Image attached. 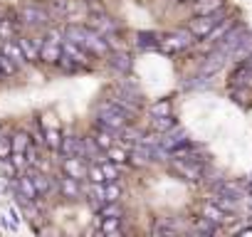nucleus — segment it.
<instances>
[{"label":"nucleus","mask_w":252,"mask_h":237,"mask_svg":"<svg viewBox=\"0 0 252 237\" xmlns=\"http://www.w3.org/2000/svg\"><path fill=\"white\" fill-rule=\"evenodd\" d=\"M0 77H3V69H0Z\"/></svg>","instance_id":"nucleus-49"},{"label":"nucleus","mask_w":252,"mask_h":237,"mask_svg":"<svg viewBox=\"0 0 252 237\" xmlns=\"http://www.w3.org/2000/svg\"><path fill=\"white\" fill-rule=\"evenodd\" d=\"M240 235H252V227H242V230H237Z\"/></svg>","instance_id":"nucleus-44"},{"label":"nucleus","mask_w":252,"mask_h":237,"mask_svg":"<svg viewBox=\"0 0 252 237\" xmlns=\"http://www.w3.org/2000/svg\"><path fill=\"white\" fill-rule=\"evenodd\" d=\"M154 235H176V227L168 217H158L154 225Z\"/></svg>","instance_id":"nucleus-28"},{"label":"nucleus","mask_w":252,"mask_h":237,"mask_svg":"<svg viewBox=\"0 0 252 237\" xmlns=\"http://www.w3.org/2000/svg\"><path fill=\"white\" fill-rule=\"evenodd\" d=\"M151 126H154V131L166 134V131L176 129V118H173V114H171V116H154V118H151Z\"/></svg>","instance_id":"nucleus-21"},{"label":"nucleus","mask_w":252,"mask_h":237,"mask_svg":"<svg viewBox=\"0 0 252 237\" xmlns=\"http://www.w3.org/2000/svg\"><path fill=\"white\" fill-rule=\"evenodd\" d=\"M203 215H205V217H210V220H213V222H218V225H222V222H227V220H230V217H227V210H222V207H220L218 203H213V200H210V203H205Z\"/></svg>","instance_id":"nucleus-18"},{"label":"nucleus","mask_w":252,"mask_h":237,"mask_svg":"<svg viewBox=\"0 0 252 237\" xmlns=\"http://www.w3.org/2000/svg\"><path fill=\"white\" fill-rule=\"evenodd\" d=\"M247 203H250V205H252V195H250V198H247Z\"/></svg>","instance_id":"nucleus-47"},{"label":"nucleus","mask_w":252,"mask_h":237,"mask_svg":"<svg viewBox=\"0 0 252 237\" xmlns=\"http://www.w3.org/2000/svg\"><path fill=\"white\" fill-rule=\"evenodd\" d=\"M106 57H109V64H111L114 69H119L121 74H129V72H131V67H134V62H131V55H129V52H109Z\"/></svg>","instance_id":"nucleus-13"},{"label":"nucleus","mask_w":252,"mask_h":237,"mask_svg":"<svg viewBox=\"0 0 252 237\" xmlns=\"http://www.w3.org/2000/svg\"><path fill=\"white\" fill-rule=\"evenodd\" d=\"M15 188H18V190H20V193H23V195H28V198H30V200H35V198H37V195H40V193H37V188H35V183H32V178H30V176H28V178H18V180H15Z\"/></svg>","instance_id":"nucleus-23"},{"label":"nucleus","mask_w":252,"mask_h":237,"mask_svg":"<svg viewBox=\"0 0 252 237\" xmlns=\"http://www.w3.org/2000/svg\"><path fill=\"white\" fill-rule=\"evenodd\" d=\"M47 146H50V148H60V146H62L57 131H47Z\"/></svg>","instance_id":"nucleus-40"},{"label":"nucleus","mask_w":252,"mask_h":237,"mask_svg":"<svg viewBox=\"0 0 252 237\" xmlns=\"http://www.w3.org/2000/svg\"><path fill=\"white\" fill-rule=\"evenodd\" d=\"M30 178H32V183H35V188H37V193H40V195L50 190V180H47V176H42V173H35V171H30Z\"/></svg>","instance_id":"nucleus-31"},{"label":"nucleus","mask_w":252,"mask_h":237,"mask_svg":"<svg viewBox=\"0 0 252 237\" xmlns=\"http://www.w3.org/2000/svg\"><path fill=\"white\" fill-rule=\"evenodd\" d=\"M126 118H129V116H126V114H124V111H121L111 99L101 101V104H99V109H96V121H101V124H104L106 129H111L114 134L124 129Z\"/></svg>","instance_id":"nucleus-1"},{"label":"nucleus","mask_w":252,"mask_h":237,"mask_svg":"<svg viewBox=\"0 0 252 237\" xmlns=\"http://www.w3.org/2000/svg\"><path fill=\"white\" fill-rule=\"evenodd\" d=\"M60 195L62 198H69V200H77L82 198V185H79V178H72V176H64L60 178Z\"/></svg>","instance_id":"nucleus-11"},{"label":"nucleus","mask_w":252,"mask_h":237,"mask_svg":"<svg viewBox=\"0 0 252 237\" xmlns=\"http://www.w3.org/2000/svg\"><path fill=\"white\" fill-rule=\"evenodd\" d=\"M222 5H225V0H195L193 10H195V15H213V13L222 10Z\"/></svg>","instance_id":"nucleus-15"},{"label":"nucleus","mask_w":252,"mask_h":237,"mask_svg":"<svg viewBox=\"0 0 252 237\" xmlns=\"http://www.w3.org/2000/svg\"><path fill=\"white\" fill-rule=\"evenodd\" d=\"M232 28H235V23H232L230 18H225V20H220V23H218V25L210 30V35H208L205 40H208L210 45H218V42H220V40H222V37H225V35L232 30Z\"/></svg>","instance_id":"nucleus-16"},{"label":"nucleus","mask_w":252,"mask_h":237,"mask_svg":"<svg viewBox=\"0 0 252 237\" xmlns=\"http://www.w3.org/2000/svg\"><path fill=\"white\" fill-rule=\"evenodd\" d=\"M60 151L64 156H77V158H87V141L84 139H77V136H67L62 139V146Z\"/></svg>","instance_id":"nucleus-7"},{"label":"nucleus","mask_w":252,"mask_h":237,"mask_svg":"<svg viewBox=\"0 0 252 237\" xmlns=\"http://www.w3.org/2000/svg\"><path fill=\"white\" fill-rule=\"evenodd\" d=\"M168 166H171V171L178 176V178H183V180H188V183H198L200 178H203V163H198V161H193V158H183V156H171V161H168Z\"/></svg>","instance_id":"nucleus-2"},{"label":"nucleus","mask_w":252,"mask_h":237,"mask_svg":"<svg viewBox=\"0 0 252 237\" xmlns=\"http://www.w3.org/2000/svg\"><path fill=\"white\" fill-rule=\"evenodd\" d=\"M3 136H5V134H3V126H0V139H3Z\"/></svg>","instance_id":"nucleus-46"},{"label":"nucleus","mask_w":252,"mask_h":237,"mask_svg":"<svg viewBox=\"0 0 252 237\" xmlns=\"http://www.w3.org/2000/svg\"><path fill=\"white\" fill-rule=\"evenodd\" d=\"M64 55H67L69 59H74L79 67H87V64H89V55H92V52H87L84 47H79V45H74L72 40H67V42H64Z\"/></svg>","instance_id":"nucleus-14"},{"label":"nucleus","mask_w":252,"mask_h":237,"mask_svg":"<svg viewBox=\"0 0 252 237\" xmlns=\"http://www.w3.org/2000/svg\"><path fill=\"white\" fill-rule=\"evenodd\" d=\"M3 55H8L10 59H15L18 64H25L28 62V55H25V50L20 47V42L18 45H13V42H5V47H3Z\"/></svg>","instance_id":"nucleus-22"},{"label":"nucleus","mask_w":252,"mask_h":237,"mask_svg":"<svg viewBox=\"0 0 252 237\" xmlns=\"http://www.w3.org/2000/svg\"><path fill=\"white\" fill-rule=\"evenodd\" d=\"M101 235H119L121 232V227H119V217H104V222H101V230H99Z\"/></svg>","instance_id":"nucleus-33"},{"label":"nucleus","mask_w":252,"mask_h":237,"mask_svg":"<svg viewBox=\"0 0 252 237\" xmlns=\"http://www.w3.org/2000/svg\"><path fill=\"white\" fill-rule=\"evenodd\" d=\"M186 141H188V134H186L181 126H176V129L161 134V146H163L166 151H176V148H178L181 144H186Z\"/></svg>","instance_id":"nucleus-10"},{"label":"nucleus","mask_w":252,"mask_h":237,"mask_svg":"<svg viewBox=\"0 0 252 237\" xmlns=\"http://www.w3.org/2000/svg\"><path fill=\"white\" fill-rule=\"evenodd\" d=\"M139 45L146 50V47H151V50H156V47H161V40H158V35H154V32H139Z\"/></svg>","instance_id":"nucleus-29"},{"label":"nucleus","mask_w":252,"mask_h":237,"mask_svg":"<svg viewBox=\"0 0 252 237\" xmlns=\"http://www.w3.org/2000/svg\"><path fill=\"white\" fill-rule=\"evenodd\" d=\"M89 28H94L96 32L106 35V32H111L116 25H114L111 18H106V15H101V13H92V18H89Z\"/></svg>","instance_id":"nucleus-17"},{"label":"nucleus","mask_w":252,"mask_h":237,"mask_svg":"<svg viewBox=\"0 0 252 237\" xmlns=\"http://www.w3.org/2000/svg\"><path fill=\"white\" fill-rule=\"evenodd\" d=\"M8 215H10V217H13V225H15V227H18V222H20V217H18V212H15V210H13V207H8Z\"/></svg>","instance_id":"nucleus-43"},{"label":"nucleus","mask_w":252,"mask_h":237,"mask_svg":"<svg viewBox=\"0 0 252 237\" xmlns=\"http://www.w3.org/2000/svg\"><path fill=\"white\" fill-rule=\"evenodd\" d=\"M62 55H64V47H62V42H60V32H55V30H52V32L47 35V40L42 42L40 59H42V62H47V64H60Z\"/></svg>","instance_id":"nucleus-4"},{"label":"nucleus","mask_w":252,"mask_h":237,"mask_svg":"<svg viewBox=\"0 0 252 237\" xmlns=\"http://www.w3.org/2000/svg\"><path fill=\"white\" fill-rule=\"evenodd\" d=\"M0 173H3V178H18V166L8 158H0Z\"/></svg>","instance_id":"nucleus-30"},{"label":"nucleus","mask_w":252,"mask_h":237,"mask_svg":"<svg viewBox=\"0 0 252 237\" xmlns=\"http://www.w3.org/2000/svg\"><path fill=\"white\" fill-rule=\"evenodd\" d=\"M193 40H195V35H193L190 30H178V32H171L166 40H161V50H166V52H178V50L190 47Z\"/></svg>","instance_id":"nucleus-5"},{"label":"nucleus","mask_w":252,"mask_h":237,"mask_svg":"<svg viewBox=\"0 0 252 237\" xmlns=\"http://www.w3.org/2000/svg\"><path fill=\"white\" fill-rule=\"evenodd\" d=\"M10 153H13V141L8 136H3L0 139V158H8Z\"/></svg>","instance_id":"nucleus-39"},{"label":"nucleus","mask_w":252,"mask_h":237,"mask_svg":"<svg viewBox=\"0 0 252 237\" xmlns=\"http://www.w3.org/2000/svg\"><path fill=\"white\" fill-rule=\"evenodd\" d=\"M245 35H247V28H245V25H235V28H232V30H230V32H227V35L215 45V47L230 57V55L240 47V42H242V37H245Z\"/></svg>","instance_id":"nucleus-6"},{"label":"nucleus","mask_w":252,"mask_h":237,"mask_svg":"<svg viewBox=\"0 0 252 237\" xmlns=\"http://www.w3.org/2000/svg\"><path fill=\"white\" fill-rule=\"evenodd\" d=\"M13 163H15L18 168H23V166H25V158H23V153H13Z\"/></svg>","instance_id":"nucleus-42"},{"label":"nucleus","mask_w":252,"mask_h":237,"mask_svg":"<svg viewBox=\"0 0 252 237\" xmlns=\"http://www.w3.org/2000/svg\"><path fill=\"white\" fill-rule=\"evenodd\" d=\"M20 47L25 50L28 59H37L40 50H42V40H20Z\"/></svg>","instance_id":"nucleus-25"},{"label":"nucleus","mask_w":252,"mask_h":237,"mask_svg":"<svg viewBox=\"0 0 252 237\" xmlns=\"http://www.w3.org/2000/svg\"><path fill=\"white\" fill-rule=\"evenodd\" d=\"M20 18H23L25 25H47L50 23V15L42 8H35V5H25L20 10Z\"/></svg>","instance_id":"nucleus-9"},{"label":"nucleus","mask_w":252,"mask_h":237,"mask_svg":"<svg viewBox=\"0 0 252 237\" xmlns=\"http://www.w3.org/2000/svg\"><path fill=\"white\" fill-rule=\"evenodd\" d=\"M106 156H109V161H114V163H126V161H131L129 156H126V151L124 148H106Z\"/></svg>","instance_id":"nucleus-34"},{"label":"nucleus","mask_w":252,"mask_h":237,"mask_svg":"<svg viewBox=\"0 0 252 237\" xmlns=\"http://www.w3.org/2000/svg\"><path fill=\"white\" fill-rule=\"evenodd\" d=\"M149 114L151 116H171L173 109H171V99H158L149 106Z\"/></svg>","instance_id":"nucleus-24"},{"label":"nucleus","mask_w":252,"mask_h":237,"mask_svg":"<svg viewBox=\"0 0 252 237\" xmlns=\"http://www.w3.org/2000/svg\"><path fill=\"white\" fill-rule=\"evenodd\" d=\"M220 20H225V10H218V13H213V15H195V18L188 23V30H190L195 37H208L210 30H213Z\"/></svg>","instance_id":"nucleus-3"},{"label":"nucleus","mask_w":252,"mask_h":237,"mask_svg":"<svg viewBox=\"0 0 252 237\" xmlns=\"http://www.w3.org/2000/svg\"><path fill=\"white\" fill-rule=\"evenodd\" d=\"M247 64H250V67H252V57H250V59H247Z\"/></svg>","instance_id":"nucleus-48"},{"label":"nucleus","mask_w":252,"mask_h":237,"mask_svg":"<svg viewBox=\"0 0 252 237\" xmlns=\"http://www.w3.org/2000/svg\"><path fill=\"white\" fill-rule=\"evenodd\" d=\"M8 35H13V25L8 20H0V37H8Z\"/></svg>","instance_id":"nucleus-41"},{"label":"nucleus","mask_w":252,"mask_h":237,"mask_svg":"<svg viewBox=\"0 0 252 237\" xmlns=\"http://www.w3.org/2000/svg\"><path fill=\"white\" fill-rule=\"evenodd\" d=\"M10 141H13V153H25V151L30 148V136H28L25 131L15 134Z\"/></svg>","instance_id":"nucleus-27"},{"label":"nucleus","mask_w":252,"mask_h":237,"mask_svg":"<svg viewBox=\"0 0 252 237\" xmlns=\"http://www.w3.org/2000/svg\"><path fill=\"white\" fill-rule=\"evenodd\" d=\"M89 178L94 183H106V176H104V168L101 166H89Z\"/></svg>","instance_id":"nucleus-38"},{"label":"nucleus","mask_w":252,"mask_h":237,"mask_svg":"<svg viewBox=\"0 0 252 237\" xmlns=\"http://www.w3.org/2000/svg\"><path fill=\"white\" fill-rule=\"evenodd\" d=\"M225 59H227V55H225V52H220V50L215 47V52H213L210 57H205V62L200 64V74H205V77L215 74V72L225 64Z\"/></svg>","instance_id":"nucleus-12"},{"label":"nucleus","mask_w":252,"mask_h":237,"mask_svg":"<svg viewBox=\"0 0 252 237\" xmlns=\"http://www.w3.org/2000/svg\"><path fill=\"white\" fill-rule=\"evenodd\" d=\"M119 198H121V188L114 180H109L104 185V203H111V200H119Z\"/></svg>","instance_id":"nucleus-32"},{"label":"nucleus","mask_w":252,"mask_h":237,"mask_svg":"<svg viewBox=\"0 0 252 237\" xmlns=\"http://www.w3.org/2000/svg\"><path fill=\"white\" fill-rule=\"evenodd\" d=\"M0 69H3V74H15L18 72V62L10 59L8 55H0Z\"/></svg>","instance_id":"nucleus-35"},{"label":"nucleus","mask_w":252,"mask_h":237,"mask_svg":"<svg viewBox=\"0 0 252 237\" xmlns=\"http://www.w3.org/2000/svg\"><path fill=\"white\" fill-rule=\"evenodd\" d=\"M181 3H195V0H181Z\"/></svg>","instance_id":"nucleus-45"},{"label":"nucleus","mask_w":252,"mask_h":237,"mask_svg":"<svg viewBox=\"0 0 252 237\" xmlns=\"http://www.w3.org/2000/svg\"><path fill=\"white\" fill-rule=\"evenodd\" d=\"M232 84L235 87H252V67L247 62L232 74Z\"/></svg>","instance_id":"nucleus-20"},{"label":"nucleus","mask_w":252,"mask_h":237,"mask_svg":"<svg viewBox=\"0 0 252 237\" xmlns=\"http://www.w3.org/2000/svg\"><path fill=\"white\" fill-rule=\"evenodd\" d=\"M195 232H198V235H215V232H218V222H213L210 217L203 215V217L195 220Z\"/></svg>","instance_id":"nucleus-26"},{"label":"nucleus","mask_w":252,"mask_h":237,"mask_svg":"<svg viewBox=\"0 0 252 237\" xmlns=\"http://www.w3.org/2000/svg\"><path fill=\"white\" fill-rule=\"evenodd\" d=\"M101 168H104L106 183H109V180H116V178H119V168H116V163H114V161H111V163H101Z\"/></svg>","instance_id":"nucleus-37"},{"label":"nucleus","mask_w":252,"mask_h":237,"mask_svg":"<svg viewBox=\"0 0 252 237\" xmlns=\"http://www.w3.org/2000/svg\"><path fill=\"white\" fill-rule=\"evenodd\" d=\"M121 212H124V210L116 205V200H111V203H106V205L101 207V215H104V217H121Z\"/></svg>","instance_id":"nucleus-36"},{"label":"nucleus","mask_w":252,"mask_h":237,"mask_svg":"<svg viewBox=\"0 0 252 237\" xmlns=\"http://www.w3.org/2000/svg\"><path fill=\"white\" fill-rule=\"evenodd\" d=\"M62 168H64V176H72V178H79V180L89 176V166L84 163V158H77V156H67Z\"/></svg>","instance_id":"nucleus-8"},{"label":"nucleus","mask_w":252,"mask_h":237,"mask_svg":"<svg viewBox=\"0 0 252 237\" xmlns=\"http://www.w3.org/2000/svg\"><path fill=\"white\" fill-rule=\"evenodd\" d=\"M232 59H237V62H247L250 57H252V32L247 30V35L242 37V42H240V47L230 55Z\"/></svg>","instance_id":"nucleus-19"}]
</instances>
